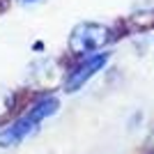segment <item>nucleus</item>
Wrapping results in <instances>:
<instances>
[{"mask_svg": "<svg viewBox=\"0 0 154 154\" xmlns=\"http://www.w3.org/2000/svg\"><path fill=\"white\" fill-rule=\"evenodd\" d=\"M110 28L94 23V21H85L78 23L69 35V48L71 53H90V51H101L103 46L110 42Z\"/></svg>", "mask_w": 154, "mask_h": 154, "instance_id": "2", "label": "nucleus"}, {"mask_svg": "<svg viewBox=\"0 0 154 154\" xmlns=\"http://www.w3.org/2000/svg\"><path fill=\"white\" fill-rule=\"evenodd\" d=\"M58 108H60V101L55 97L39 99L26 115H21L16 122L7 124L5 129H0V147H14V145L23 143L28 136H32L37 131L39 122H44L46 117H51Z\"/></svg>", "mask_w": 154, "mask_h": 154, "instance_id": "1", "label": "nucleus"}, {"mask_svg": "<svg viewBox=\"0 0 154 154\" xmlns=\"http://www.w3.org/2000/svg\"><path fill=\"white\" fill-rule=\"evenodd\" d=\"M108 58H110V53H97L92 58H85L78 67H74L67 74V78H64V92H78L97 71H101L106 67Z\"/></svg>", "mask_w": 154, "mask_h": 154, "instance_id": "3", "label": "nucleus"}]
</instances>
